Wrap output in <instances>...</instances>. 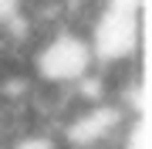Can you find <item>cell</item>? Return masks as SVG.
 <instances>
[{
	"mask_svg": "<svg viewBox=\"0 0 152 149\" xmlns=\"http://www.w3.org/2000/svg\"><path fill=\"white\" fill-rule=\"evenodd\" d=\"M27 65H31V78L41 88H71L85 75L95 71V58L85 31L71 27V24L41 34L27 51Z\"/></svg>",
	"mask_w": 152,
	"mask_h": 149,
	"instance_id": "obj_1",
	"label": "cell"
},
{
	"mask_svg": "<svg viewBox=\"0 0 152 149\" xmlns=\"http://www.w3.org/2000/svg\"><path fill=\"white\" fill-rule=\"evenodd\" d=\"M85 37H88V48H91L95 68L139 65V54L145 48V10L102 0L85 27Z\"/></svg>",
	"mask_w": 152,
	"mask_h": 149,
	"instance_id": "obj_2",
	"label": "cell"
},
{
	"mask_svg": "<svg viewBox=\"0 0 152 149\" xmlns=\"http://www.w3.org/2000/svg\"><path fill=\"white\" fill-rule=\"evenodd\" d=\"M125 119L129 115L122 112V105L115 98L88 102L64 115L58 139L64 149H105V146H115V136L122 132Z\"/></svg>",
	"mask_w": 152,
	"mask_h": 149,
	"instance_id": "obj_3",
	"label": "cell"
},
{
	"mask_svg": "<svg viewBox=\"0 0 152 149\" xmlns=\"http://www.w3.org/2000/svg\"><path fill=\"white\" fill-rule=\"evenodd\" d=\"M115 149H149V115L125 119L122 132L115 136Z\"/></svg>",
	"mask_w": 152,
	"mask_h": 149,
	"instance_id": "obj_4",
	"label": "cell"
},
{
	"mask_svg": "<svg viewBox=\"0 0 152 149\" xmlns=\"http://www.w3.org/2000/svg\"><path fill=\"white\" fill-rule=\"evenodd\" d=\"M4 149H64L58 132H44V129H27V132H14Z\"/></svg>",
	"mask_w": 152,
	"mask_h": 149,
	"instance_id": "obj_5",
	"label": "cell"
}]
</instances>
